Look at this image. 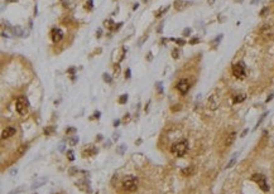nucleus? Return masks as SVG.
Here are the masks:
<instances>
[{
	"label": "nucleus",
	"instance_id": "14",
	"mask_svg": "<svg viewBox=\"0 0 274 194\" xmlns=\"http://www.w3.org/2000/svg\"><path fill=\"white\" fill-rule=\"evenodd\" d=\"M104 24L106 25V28H109V29H115V25H116V24H115L113 20H111V19L105 20V22H104Z\"/></svg>",
	"mask_w": 274,
	"mask_h": 194
},
{
	"label": "nucleus",
	"instance_id": "33",
	"mask_svg": "<svg viewBox=\"0 0 274 194\" xmlns=\"http://www.w3.org/2000/svg\"><path fill=\"white\" fill-rule=\"evenodd\" d=\"M18 0H6V3H16Z\"/></svg>",
	"mask_w": 274,
	"mask_h": 194
},
{
	"label": "nucleus",
	"instance_id": "3",
	"mask_svg": "<svg viewBox=\"0 0 274 194\" xmlns=\"http://www.w3.org/2000/svg\"><path fill=\"white\" fill-rule=\"evenodd\" d=\"M123 188L128 192H135L138 188V179L134 175H128L123 179Z\"/></svg>",
	"mask_w": 274,
	"mask_h": 194
},
{
	"label": "nucleus",
	"instance_id": "7",
	"mask_svg": "<svg viewBox=\"0 0 274 194\" xmlns=\"http://www.w3.org/2000/svg\"><path fill=\"white\" fill-rule=\"evenodd\" d=\"M51 37H52V40L54 43H58V42H61L63 38V32L59 28H53L52 32H51Z\"/></svg>",
	"mask_w": 274,
	"mask_h": 194
},
{
	"label": "nucleus",
	"instance_id": "26",
	"mask_svg": "<svg viewBox=\"0 0 274 194\" xmlns=\"http://www.w3.org/2000/svg\"><path fill=\"white\" fill-rule=\"evenodd\" d=\"M198 42H200V39H198V38H193V39L190 42V43H191V44H196V43H198Z\"/></svg>",
	"mask_w": 274,
	"mask_h": 194
},
{
	"label": "nucleus",
	"instance_id": "19",
	"mask_svg": "<svg viewBox=\"0 0 274 194\" xmlns=\"http://www.w3.org/2000/svg\"><path fill=\"white\" fill-rule=\"evenodd\" d=\"M104 81H105V82H107V83H111V81H113V80H111V77H110L109 74L104 73Z\"/></svg>",
	"mask_w": 274,
	"mask_h": 194
},
{
	"label": "nucleus",
	"instance_id": "29",
	"mask_svg": "<svg viewBox=\"0 0 274 194\" xmlns=\"http://www.w3.org/2000/svg\"><path fill=\"white\" fill-rule=\"evenodd\" d=\"M234 163H235V158H233V160H231V162L227 164V166H226V168H231V165H233Z\"/></svg>",
	"mask_w": 274,
	"mask_h": 194
},
{
	"label": "nucleus",
	"instance_id": "28",
	"mask_svg": "<svg viewBox=\"0 0 274 194\" xmlns=\"http://www.w3.org/2000/svg\"><path fill=\"white\" fill-rule=\"evenodd\" d=\"M267 12H268V8H265V9H263V10L260 12V15H262V16L265 15V14H267Z\"/></svg>",
	"mask_w": 274,
	"mask_h": 194
},
{
	"label": "nucleus",
	"instance_id": "20",
	"mask_svg": "<svg viewBox=\"0 0 274 194\" xmlns=\"http://www.w3.org/2000/svg\"><path fill=\"white\" fill-rule=\"evenodd\" d=\"M178 56H179V52H178V49H174L173 52H172V57L174 58V60H177V58H178Z\"/></svg>",
	"mask_w": 274,
	"mask_h": 194
},
{
	"label": "nucleus",
	"instance_id": "16",
	"mask_svg": "<svg viewBox=\"0 0 274 194\" xmlns=\"http://www.w3.org/2000/svg\"><path fill=\"white\" fill-rule=\"evenodd\" d=\"M12 30H13V33L14 34H16V36H23V30L19 28V27H15V28H12Z\"/></svg>",
	"mask_w": 274,
	"mask_h": 194
},
{
	"label": "nucleus",
	"instance_id": "22",
	"mask_svg": "<svg viewBox=\"0 0 274 194\" xmlns=\"http://www.w3.org/2000/svg\"><path fill=\"white\" fill-rule=\"evenodd\" d=\"M173 40L176 42V43H177V44H179V46H183V44L186 43V42H184L183 39H173Z\"/></svg>",
	"mask_w": 274,
	"mask_h": 194
},
{
	"label": "nucleus",
	"instance_id": "5",
	"mask_svg": "<svg viewBox=\"0 0 274 194\" xmlns=\"http://www.w3.org/2000/svg\"><path fill=\"white\" fill-rule=\"evenodd\" d=\"M251 179L259 185V188H262V190H264V192H268L269 190V187H268V184H267V179H265L264 175H262V174H254L251 176Z\"/></svg>",
	"mask_w": 274,
	"mask_h": 194
},
{
	"label": "nucleus",
	"instance_id": "23",
	"mask_svg": "<svg viewBox=\"0 0 274 194\" xmlns=\"http://www.w3.org/2000/svg\"><path fill=\"white\" fill-rule=\"evenodd\" d=\"M52 132H53V128H47V129L44 130V134H46V135H51Z\"/></svg>",
	"mask_w": 274,
	"mask_h": 194
},
{
	"label": "nucleus",
	"instance_id": "6",
	"mask_svg": "<svg viewBox=\"0 0 274 194\" xmlns=\"http://www.w3.org/2000/svg\"><path fill=\"white\" fill-rule=\"evenodd\" d=\"M177 90L181 95H186L188 91H190V82H188L186 78L179 80L177 83Z\"/></svg>",
	"mask_w": 274,
	"mask_h": 194
},
{
	"label": "nucleus",
	"instance_id": "34",
	"mask_svg": "<svg viewBox=\"0 0 274 194\" xmlns=\"http://www.w3.org/2000/svg\"><path fill=\"white\" fill-rule=\"evenodd\" d=\"M10 194H14V193H10Z\"/></svg>",
	"mask_w": 274,
	"mask_h": 194
},
{
	"label": "nucleus",
	"instance_id": "24",
	"mask_svg": "<svg viewBox=\"0 0 274 194\" xmlns=\"http://www.w3.org/2000/svg\"><path fill=\"white\" fill-rule=\"evenodd\" d=\"M67 155H68V159H70L71 162L75 159V158H73V151H71V150H70V151H67Z\"/></svg>",
	"mask_w": 274,
	"mask_h": 194
},
{
	"label": "nucleus",
	"instance_id": "31",
	"mask_svg": "<svg viewBox=\"0 0 274 194\" xmlns=\"http://www.w3.org/2000/svg\"><path fill=\"white\" fill-rule=\"evenodd\" d=\"M190 33H191L190 29H184V30H183V36H187V34H190Z\"/></svg>",
	"mask_w": 274,
	"mask_h": 194
},
{
	"label": "nucleus",
	"instance_id": "13",
	"mask_svg": "<svg viewBox=\"0 0 274 194\" xmlns=\"http://www.w3.org/2000/svg\"><path fill=\"white\" fill-rule=\"evenodd\" d=\"M235 135H236L235 132H231V134L229 135V136H227V139H226V142H225V144H226V146H227V145H230V144H233V141H234V139H235Z\"/></svg>",
	"mask_w": 274,
	"mask_h": 194
},
{
	"label": "nucleus",
	"instance_id": "1",
	"mask_svg": "<svg viewBox=\"0 0 274 194\" xmlns=\"http://www.w3.org/2000/svg\"><path fill=\"white\" fill-rule=\"evenodd\" d=\"M187 150H188V141L182 140V141H178V142L172 145V148H170V153H172L174 156L181 158L187 153Z\"/></svg>",
	"mask_w": 274,
	"mask_h": 194
},
{
	"label": "nucleus",
	"instance_id": "4",
	"mask_svg": "<svg viewBox=\"0 0 274 194\" xmlns=\"http://www.w3.org/2000/svg\"><path fill=\"white\" fill-rule=\"evenodd\" d=\"M233 74L235 76L236 78H239V80L245 78L246 72H245V66H244V63L239 62V63L234 64V67H233Z\"/></svg>",
	"mask_w": 274,
	"mask_h": 194
},
{
	"label": "nucleus",
	"instance_id": "30",
	"mask_svg": "<svg viewBox=\"0 0 274 194\" xmlns=\"http://www.w3.org/2000/svg\"><path fill=\"white\" fill-rule=\"evenodd\" d=\"M125 76H126V78H130V70H126Z\"/></svg>",
	"mask_w": 274,
	"mask_h": 194
},
{
	"label": "nucleus",
	"instance_id": "8",
	"mask_svg": "<svg viewBox=\"0 0 274 194\" xmlns=\"http://www.w3.org/2000/svg\"><path fill=\"white\" fill-rule=\"evenodd\" d=\"M15 132H16L15 128H13V126H9V128H6V129L3 131V134H2V139H9V138L13 136Z\"/></svg>",
	"mask_w": 274,
	"mask_h": 194
},
{
	"label": "nucleus",
	"instance_id": "17",
	"mask_svg": "<svg viewBox=\"0 0 274 194\" xmlns=\"http://www.w3.org/2000/svg\"><path fill=\"white\" fill-rule=\"evenodd\" d=\"M128 101V95H123V96H120V98H119V102L120 104H125Z\"/></svg>",
	"mask_w": 274,
	"mask_h": 194
},
{
	"label": "nucleus",
	"instance_id": "18",
	"mask_svg": "<svg viewBox=\"0 0 274 194\" xmlns=\"http://www.w3.org/2000/svg\"><path fill=\"white\" fill-rule=\"evenodd\" d=\"M92 8H93V2H92V0H89V2L86 3V9L92 10Z\"/></svg>",
	"mask_w": 274,
	"mask_h": 194
},
{
	"label": "nucleus",
	"instance_id": "25",
	"mask_svg": "<svg viewBox=\"0 0 274 194\" xmlns=\"http://www.w3.org/2000/svg\"><path fill=\"white\" fill-rule=\"evenodd\" d=\"M191 173H192V169H191V168H188V169H183V170H182V174H184V175L191 174Z\"/></svg>",
	"mask_w": 274,
	"mask_h": 194
},
{
	"label": "nucleus",
	"instance_id": "27",
	"mask_svg": "<svg viewBox=\"0 0 274 194\" xmlns=\"http://www.w3.org/2000/svg\"><path fill=\"white\" fill-rule=\"evenodd\" d=\"M77 142H79V139L75 138L73 140H71V145H75V144H77Z\"/></svg>",
	"mask_w": 274,
	"mask_h": 194
},
{
	"label": "nucleus",
	"instance_id": "9",
	"mask_svg": "<svg viewBox=\"0 0 274 194\" xmlns=\"http://www.w3.org/2000/svg\"><path fill=\"white\" fill-rule=\"evenodd\" d=\"M173 5H174V8H176L177 10H183L186 6L190 5V3H188V2H184V0H176Z\"/></svg>",
	"mask_w": 274,
	"mask_h": 194
},
{
	"label": "nucleus",
	"instance_id": "11",
	"mask_svg": "<svg viewBox=\"0 0 274 194\" xmlns=\"http://www.w3.org/2000/svg\"><path fill=\"white\" fill-rule=\"evenodd\" d=\"M260 33H262L263 36H265V37H269V36L272 34V28H270V25H268V24L263 25V28L260 29Z\"/></svg>",
	"mask_w": 274,
	"mask_h": 194
},
{
	"label": "nucleus",
	"instance_id": "21",
	"mask_svg": "<svg viewBox=\"0 0 274 194\" xmlns=\"http://www.w3.org/2000/svg\"><path fill=\"white\" fill-rule=\"evenodd\" d=\"M168 9H169V5H168V6H166V8H164V9H163V10H160L159 13H157V16H160L162 14H164V13H166V12H167Z\"/></svg>",
	"mask_w": 274,
	"mask_h": 194
},
{
	"label": "nucleus",
	"instance_id": "2",
	"mask_svg": "<svg viewBox=\"0 0 274 194\" xmlns=\"http://www.w3.org/2000/svg\"><path fill=\"white\" fill-rule=\"evenodd\" d=\"M28 100L25 98L24 96H20L18 97V100L15 101V108H16V112H18L20 116H25L28 114Z\"/></svg>",
	"mask_w": 274,
	"mask_h": 194
},
{
	"label": "nucleus",
	"instance_id": "10",
	"mask_svg": "<svg viewBox=\"0 0 274 194\" xmlns=\"http://www.w3.org/2000/svg\"><path fill=\"white\" fill-rule=\"evenodd\" d=\"M217 106H219V97L217 96H211L209 98V107L211 110H216Z\"/></svg>",
	"mask_w": 274,
	"mask_h": 194
},
{
	"label": "nucleus",
	"instance_id": "12",
	"mask_svg": "<svg viewBox=\"0 0 274 194\" xmlns=\"http://www.w3.org/2000/svg\"><path fill=\"white\" fill-rule=\"evenodd\" d=\"M246 98V95H244V94H241V95H236L235 97H234V104H240V102H243V101Z\"/></svg>",
	"mask_w": 274,
	"mask_h": 194
},
{
	"label": "nucleus",
	"instance_id": "15",
	"mask_svg": "<svg viewBox=\"0 0 274 194\" xmlns=\"http://www.w3.org/2000/svg\"><path fill=\"white\" fill-rule=\"evenodd\" d=\"M28 150V145L27 144H24V145H22L19 149H18V155H24V153Z\"/></svg>",
	"mask_w": 274,
	"mask_h": 194
},
{
	"label": "nucleus",
	"instance_id": "32",
	"mask_svg": "<svg viewBox=\"0 0 274 194\" xmlns=\"http://www.w3.org/2000/svg\"><path fill=\"white\" fill-rule=\"evenodd\" d=\"M99 116H100V112H96L95 115H93V119H99Z\"/></svg>",
	"mask_w": 274,
	"mask_h": 194
}]
</instances>
